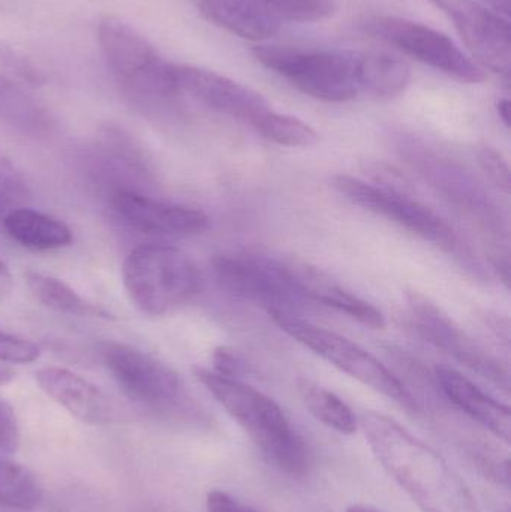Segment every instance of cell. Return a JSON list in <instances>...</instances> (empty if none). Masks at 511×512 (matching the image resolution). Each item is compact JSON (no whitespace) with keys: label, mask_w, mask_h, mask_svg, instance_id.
Returning <instances> with one entry per match:
<instances>
[{"label":"cell","mask_w":511,"mask_h":512,"mask_svg":"<svg viewBox=\"0 0 511 512\" xmlns=\"http://www.w3.org/2000/svg\"><path fill=\"white\" fill-rule=\"evenodd\" d=\"M252 54L300 92L326 102L360 95L390 101L401 96L411 80L404 60L380 51L257 45Z\"/></svg>","instance_id":"obj_1"},{"label":"cell","mask_w":511,"mask_h":512,"mask_svg":"<svg viewBox=\"0 0 511 512\" xmlns=\"http://www.w3.org/2000/svg\"><path fill=\"white\" fill-rule=\"evenodd\" d=\"M360 426L387 474L423 512H482L465 481L404 426L378 412H363Z\"/></svg>","instance_id":"obj_2"},{"label":"cell","mask_w":511,"mask_h":512,"mask_svg":"<svg viewBox=\"0 0 511 512\" xmlns=\"http://www.w3.org/2000/svg\"><path fill=\"white\" fill-rule=\"evenodd\" d=\"M194 375L248 433L270 465L291 477L308 474L311 451L275 400L240 379L227 378L204 367H195Z\"/></svg>","instance_id":"obj_3"},{"label":"cell","mask_w":511,"mask_h":512,"mask_svg":"<svg viewBox=\"0 0 511 512\" xmlns=\"http://www.w3.org/2000/svg\"><path fill=\"white\" fill-rule=\"evenodd\" d=\"M122 271L129 300L147 315L176 312L203 289L197 262L173 246H138L126 256Z\"/></svg>","instance_id":"obj_4"},{"label":"cell","mask_w":511,"mask_h":512,"mask_svg":"<svg viewBox=\"0 0 511 512\" xmlns=\"http://www.w3.org/2000/svg\"><path fill=\"white\" fill-rule=\"evenodd\" d=\"M216 282L228 294L273 315H296L312 306L303 265L272 256L234 252L213 259Z\"/></svg>","instance_id":"obj_5"},{"label":"cell","mask_w":511,"mask_h":512,"mask_svg":"<svg viewBox=\"0 0 511 512\" xmlns=\"http://www.w3.org/2000/svg\"><path fill=\"white\" fill-rule=\"evenodd\" d=\"M333 186L354 206L393 222L414 236L432 243L467 268L474 276H482V262L455 228L438 213L411 197L408 192L393 191L377 183L365 182L353 176H336Z\"/></svg>","instance_id":"obj_6"},{"label":"cell","mask_w":511,"mask_h":512,"mask_svg":"<svg viewBox=\"0 0 511 512\" xmlns=\"http://www.w3.org/2000/svg\"><path fill=\"white\" fill-rule=\"evenodd\" d=\"M98 42L122 89L141 105L177 101L174 63L167 62L155 47L119 18L105 17L98 27Z\"/></svg>","instance_id":"obj_7"},{"label":"cell","mask_w":511,"mask_h":512,"mask_svg":"<svg viewBox=\"0 0 511 512\" xmlns=\"http://www.w3.org/2000/svg\"><path fill=\"white\" fill-rule=\"evenodd\" d=\"M272 319L284 333L305 348L311 349L318 357L329 361L336 369L347 373L377 393L401 403L405 408H416V400L404 382L357 343L335 331L311 324L300 316L273 315Z\"/></svg>","instance_id":"obj_8"},{"label":"cell","mask_w":511,"mask_h":512,"mask_svg":"<svg viewBox=\"0 0 511 512\" xmlns=\"http://www.w3.org/2000/svg\"><path fill=\"white\" fill-rule=\"evenodd\" d=\"M102 360L132 402L164 415L195 412L180 376L153 355L123 343H105Z\"/></svg>","instance_id":"obj_9"},{"label":"cell","mask_w":511,"mask_h":512,"mask_svg":"<svg viewBox=\"0 0 511 512\" xmlns=\"http://www.w3.org/2000/svg\"><path fill=\"white\" fill-rule=\"evenodd\" d=\"M357 27L461 83L479 84L486 80L485 71L453 39L434 27L381 14L363 15Z\"/></svg>","instance_id":"obj_10"},{"label":"cell","mask_w":511,"mask_h":512,"mask_svg":"<svg viewBox=\"0 0 511 512\" xmlns=\"http://www.w3.org/2000/svg\"><path fill=\"white\" fill-rule=\"evenodd\" d=\"M396 146L401 155L420 171L426 182L437 189L438 194L498 239L507 236L501 210L470 171L413 135H399Z\"/></svg>","instance_id":"obj_11"},{"label":"cell","mask_w":511,"mask_h":512,"mask_svg":"<svg viewBox=\"0 0 511 512\" xmlns=\"http://www.w3.org/2000/svg\"><path fill=\"white\" fill-rule=\"evenodd\" d=\"M449 17L471 59L485 71L509 78L511 72V30L509 18L479 0H428Z\"/></svg>","instance_id":"obj_12"},{"label":"cell","mask_w":511,"mask_h":512,"mask_svg":"<svg viewBox=\"0 0 511 512\" xmlns=\"http://www.w3.org/2000/svg\"><path fill=\"white\" fill-rule=\"evenodd\" d=\"M408 313L414 330L435 348L446 352L482 378L509 390V373L497 358L477 345L437 304L419 292L407 294Z\"/></svg>","instance_id":"obj_13"},{"label":"cell","mask_w":511,"mask_h":512,"mask_svg":"<svg viewBox=\"0 0 511 512\" xmlns=\"http://www.w3.org/2000/svg\"><path fill=\"white\" fill-rule=\"evenodd\" d=\"M174 78L180 96H191L210 110L257 128L273 110L261 93L210 69L174 63Z\"/></svg>","instance_id":"obj_14"},{"label":"cell","mask_w":511,"mask_h":512,"mask_svg":"<svg viewBox=\"0 0 511 512\" xmlns=\"http://www.w3.org/2000/svg\"><path fill=\"white\" fill-rule=\"evenodd\" d=\"M113 206L126 225L144 234L192 236L209 227V218L201 210L153 200L135 191L116 192Z\"/></svg>","instance_id":"obj_15"},{"label":"cell","mask_w":511,"mask_h":512,"mask_svg":"<svg viewBox=\"0 0 511 512\" xmlns=\"http://www.w3.org/2000/svg\"><path fill=\"white\" fill-rule=\"evenodd\" d=\"M41 390L57 405L87 424L113 421L114 406L104 391L83 376L63 367H44L36 372Z\"/></svg>","instance_id":"obj_16"},{"label":"cell","mask_w":511,"mask_h":512,"mask_svg":"<svg viewBox=\"0 0 511 512\" xmlns=\"http://www.w3.org/2000/svg\"><path fill=\"white\" fill-rule=\"evenodd\" d=\"M435 379L444 396L468 417L485 427L492 435L509 444L511 414L509 406L495 400L479 385L450 367H437Z\"/></svg>","instance_id":"obj_17"},{"label":"cell","mask_w":511,"mask_h":512,"mask_svg":"<svg viewBox=\"0 0 511 512\" xmlns=\"http://www.w3.org/2000/svg\"><path fill=\"white\" fill-rule=\"evenodd\" d=\"M197 6L207 21L248 41H269L284 24L255 0H197Z\"/></svg>","instance_id":"obj_18"},{"label":"cell","mask_w":511,"mask_h":512,"mask_svg":"<svg viewBox=\"0 0 511 512\" xmlns=\"http://www.w3.org/2000/svg\"><path fill=\"white\" fill-rule=\"evenodd\" d=\"M3 228L14 242L33 251H59L74 240L68 225L29 207L9 210L3 218Z\"/></svg>","instance_id":"obj_19"},{"label":"cell","mask_w":511,"mask_h":512,"mask_svg":"<svg viewBox=\"0 0 511 512\" xmlns=\"http://www.w3.org/2000/svg\"><path fill=\"white\" fill-rule=\"evenodd\" d=\"M305 280L312 303L345 313L354 321L374 328V330H381L386 325V319L377 307L357 295L351 294L342 286L336 285L323 273L308 267V265H305Z\"/></svg>","instance_id":"obj_20"},{"label":"cell","mask_w":511,"mask_h":512,"mask_svg":"<svg viewBox=\"0 0 511 512\" xmlns=\"http://www.w3.org/2000/svg\"><path fill=\"white\" fill-rule=\"evenodd\" d=\"M0 122L32 137L47 135L53 128L50 113L3 75H0Z\"/></svg>","instance_id":"obj_21"},{"label":"cell","mask_w":511,"mask_h":512,"mask_svg":"<svg viewBox=\"0 0 511 512\" xmlns=\"http://www.w3.org/2000/svg\"><path fill=\"white\" fill-rule=\"evenodd\" d=\"M26 283L39 303L56 312L72 316H89V318H111L107 310L81 297L68 283L50 274L27 271Z\"/></svg>","instance_id":"obj_22"},{"label":"cell","mask_w":511,"mask_h":512,"mask_svg":"<svg viewBox=\"0 0 511 512\" xmlns=\"http://www.w3.org/2000/svg\"><path fill=\"white\" fill-rule=\"evenodd\" d=\"M299 391L306 408L318 421L342 435L356 433V415L341 397L308 379H300Z\"/></svg>","instance_id":"obj_23"},{"label":"cell","mask_w":511,"mask_h":512,"mask_svg":"<svg viewBox=\"0 0 511 512\" xmlns=\"http://www.w3.org/2000/svg\"><path fill=\"white\" fill-rule=\"evenodd\" d=\"M41 501L42 490L35 475L24 466L0 457V504L12 510L32 511Z\"/></svg>","instance_id":"obj_24"},{"label":"cell","mask_w":511,"mask_h":512,"mask_svg":"<svg viewBox=\"0 0 511 512\" xmlns=\"http://www.w3.org/2000/svg\"><path fill=\"white\" fill-rule=\"evenodd\" d=\"M266 140L284 147H309L317 144L320 135L303 120L272 110L255 128Z\"/></svg>","instance_id":"obj_25"},{"label":"cell","mask_w":511,"mask_h":512,"mask_svg":"<svg viewBox=\"0 0 511 512\" xmlns=\"http://www.w3.org/2000/svg\"><path fill=\"white\" fill-rule=\"evenodd\" d=\"M278 15L284 23H312L335 14L336 0H255Z\"/></svg>","instance_id":"obj_26"},{"label":"cell","mask_w":511,"mask_h":512,"mask_svg":"<svg viewBox=\"0 0 511 512\" xmlns=\"http://www.w3.org/2000/svg\"><path fill=\"white\" fill-rule=\"evenodd\" d=\"M0 68L29 86H41L47 80V75L35 62L3 42H0Z\"/></svg>","instance_id":"obj_27"},{"label":"cell","mask_w":511,"mask_h":512,"mask_svg":"<svg viewBox=\"0 0 511 512\" xmlns=\"http://www.w3.org/2000/svg\"><path fill=\"white\" fill-rule=\"evenodd\" d=\"M41 349L38 345L0 330V363L26 364L38 360Z\"/></svg>","instance_id":"obj_28"},{"label":"cell","mask_w":511,"mask_h":512,"mask_svg":"<svg viewBox=\"0 0 511 512\" xmlns=\"http://www.w3.org/2000/svg\"><path fill=\"white\" fill-rule=\"evenodd\" d=\"M27 197L26 183L14 165L0 156V207L15 209Z\"/></svg>","instance_id":"obj_29"},{"label":"cell","mask_w":511,"mask_h":512,"mask_svg":"<svg viewBox=\"0 0 511 512\" xmlns=\"http://www.w3.org/2000/svg\"><path fill=\"white\" fill-rule=\"evenodd\" d=\"M480 167L492 183L501 191L510 192V168L500 152L492 147H482L477 153Z\"/></svg>","instance_id":"obj_30"},{"label":"cell","mask_w":511,"mask_h":512,"mask_svg":"<svg viewBox=\"0 0 511 512\" xmlns=\"http://www.w3.org/2000/svg\"><path fill=\"white\" fill-rule=\"evenodd\" d=\"M20 444V427L14 408L0 399V447L6 454L14 453Z\"/></svg>","instance_id":"obj_31"},{"label":"cell","mask_w":511,"mask_h":512,"mask_svg":"<svg viewBox=\"0 0 511 512\" xmlns=\"http://www.w3.org/2000/svg\"><path fill=\"white\" fill-rule=\"evenodd\" d=\"M213 372L219 375L227 376V378L239 379V376L248 372V364L230 348H218L213 354Z\"/></svg>","instance_id":"obj_32"},{"label":"cell","mask_w":511,"mask_h":512,"mask_svg":"<svg viewBox=\"0 0 511 512\" xmlns=\"http://www.w3.org/2000/svg\"><path fill=\"white\" fill-rule=\"evenodd\" d=\"M206 507L207 512H260L249 507V505L243 504V502L237 501L233 496L222 492V490H212L207 495Z\"/></svg>","instance_id":"obj_33"},{"label":"cell","mask_w":511,"mask_h":512,"mask_svg":"<svg viewBox=\"0 0 511 512\" xmlns=\"http://www.w3.org/2000/svg\"><path fill=\"white\" fill-rule=\"evenodd\" d=\"M12 276L8 267L0 261V298L5 297L11 291Z\"/></svg>","instance_id":"obj_34"},{"label":"cell","mask_w":511,"mask_h":512,"mask_svg":"<svg viewBox=\"0 0 511 512\" xmlns=\"http://www.w3.org/2000/svg\"><path fill=\"white\" fill-rule=\"evenodd\" d=\"M485 2L491 6L492 11L498 12L503 17H510V0H485Z\"/></svg>","instance_id":"obj_35"},{"label":"cell","mask_w":511,"mask_h":512,"mask_svg":"<svg viewBox=\"0 0 511 512\" xmlns=\"http://www.w3.org/2000/svg\"><path fill=\"white\" fill-rule=\"evenodd\" d=\"M498 116L503 120L504 125L509 128L510 126V117H511V107L509 99H501L497 104Z\"/></svg>","instance_id":"obj_36"},{"label":"cell","mask_w":511,"mask_h":512,"mask_svg":"<svg viewBox=\"0 0 511 512\" xmlns=\"http://www.w3.org/2000/svg\"><path fill=\"white\" fill-rule=\"evenodd\" d=\"M15 378L14 370L9 369L8 366H3L2 363H0V387H3V385L9 384V382L12 381V379Z\"/></svg>","instance_id":"obj_37"},{"label":"cell","mask_w":511,"mask_h":512,"mask_svg":"<svg viewBox=\"0 0 511 512\" xmlns=\"http://www.w3.org/2000/svg\"><path fill=\"white\" fill-rule=\"evenodd\" d=\"M347 512H384L381 510H378V508L371 507V505H351V507L347 508Z\"/></svg>","instance_id":"obj_38"}]
</instances>
